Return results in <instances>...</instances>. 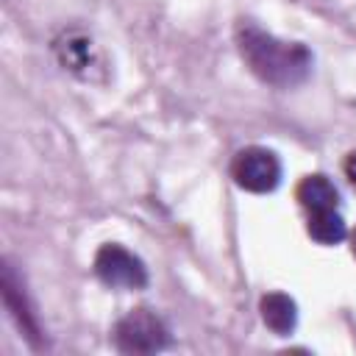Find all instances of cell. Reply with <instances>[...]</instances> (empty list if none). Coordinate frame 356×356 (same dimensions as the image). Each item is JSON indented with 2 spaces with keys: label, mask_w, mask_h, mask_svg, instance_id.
<instances>
[{
  "label": "cell",
  "mask_w": 356,
  "mask_h": 356,
  "mask_svg": "<svg viewBox=\"0 0 356 356\" xmlns=\"http://www.w3.org/2000/svg\"><path fill=\"white\" fill-rule=\"evenodd\" d=\"M236 44L250 72L264 83L289 89L306 81V75L312 72V53L300 42H281L250 22H242L236 28Z\"/></svg>",
  "instance_id": "6da1fadb"
},
{
  "label": "cell",
  "mask_w": 356,
  "mask_h": 356,
  "mask_svg": "<svg viewBox=\"0 0 356 356\" xmlns=\"http://www.w3.org/2000/svg\"><path fill=\"white\" fill-rule=\"evenodd\" d=\"M167 325L147 309L128 312L114 328V342L122 353H156L167 345Z\"/></svg>",
  "instance_id": "7a4b0ae2"
},
{
  "label": "cell",
  "mask_w": 356,
  "mask_h": 356,
  "mask_svg": "<svg viewBox=\"0 0 356 356\" xmlns=\"http://www.w3.org/2000/svg\"><path fill=\"white\" fill-rule=\"evenodd\" d=\"M231 175H234V181L242 189L264 195V192H273L278 186V181H281V161L267 147H245V150L236 153Z\"/></svg>",
  "instance_id": "3957f363"
},
{
  "label": "cell",
  "mask_w": 356,
  "mask_h": 356,
  "mask_svg": "<svg viewBox=\"0 0 356 356\" xmlns=\"http://www.w3.org/2000/svg\"><path fill=\"white\" fill-rule=\"evenodd\" d=\"M97 278L111 289H139L147 284V270L139 256L120 245H103L95 256Z\"/></svg>",
  "instance_id": "277c9868"
},
{
  "label": "cell",
  "mask_w": 356,
  "mask_h": 356,
  "mask_svg": "<svg viewBox=\"0 0 356 356\" xmlns=\"http://www.w3.org/2000/svg\"><path fill=\"white\" fill-rule=\"evenodd\" d=\"M53 50H56L58 64L64 70L81 75V78H89V72L97 67V50H95V42L86 33L70 31V33H64V36L56 39Z\"/></svg>",
  "instance_id": "5b68a950"
},
{
  "label": "cell",
  "mask_w": 356,
  "mask_h": 356,
  "mask_svg": "<svg viewBox=\"0 0 356 356\" xmlns=\"http://www.w3.org/2000/svg\"><path fill=\"white\" fill-rule=\"evenodd\" d=\"M261 320L270 331H275L278 337H286L298 323V306L289 295L270 292L261 298Z\"/></svg>",
  "instance_id": "8992f818"
},
{
  "label": "cell",
  "mask_w": 356,
  "mask_h": 356,
  "mask_svg": "<svg viewBox=\"0 0 356 356\" xmlns=\"http://www.w3.org/2000/svg\"><path fill=\"white\" fill-rule=\"evenodd\" d=\"M298 200L300 206L312 214V211H325V209H337V186L325 178V175H306L298 184Z\"/></svg>",
  "instance_id": "52a82bcc"
},
{
  "label": "cell",
  "mask_w": 356,
  "mask_h": 356,
  "mask_svg": "<svg viewBox=\"0 0 356 356\" xmlns=\"http://www.w3.org/2000/svg\"><path fill=\"white\" fill-rule=\"evenodd\" d=\"M348 234L345 220L337 214V209H325V211H312L309 214V236L320 245H337L342 242Z\"/></svg>",
  "instance_id": "ba28073f"
},
{
  "label": "cell",
  "mask_w": 356,
  "mask_h": 356,
  "mask_svg": "<svg viewBox=\"0 0 356 356\" xmlns=\"http://www.w3.org/2000/svg\"><path fill=\"white\" fill-rule=\"evenodd\" d=\"M3 300H6L8 312L14 314V320L19 323V328H22L31 339H36L39 328H36V323H33V317H31V312H28L25 300H22V292H17V284H14V275H11V270H8V267L3 270Z\"/></svg>",
  "instance_id": "9c48e42d"
},
{
  "label": "cell",
  "mask_w": 356,
  "mask_h": 356,
  "mask_svg": "<svg viewBox=\"0 0 356 356\" xmlns=\"http://www.w3.org/2000/svg\"><path fill=\"white\" fill-rule=\"evenodd\" d=\"M345 172H348V178H350V184L356 186V153H353V156L345 161Z\"/></svg>",
  "instance_id": "30bf717a"
}]
</instances>
